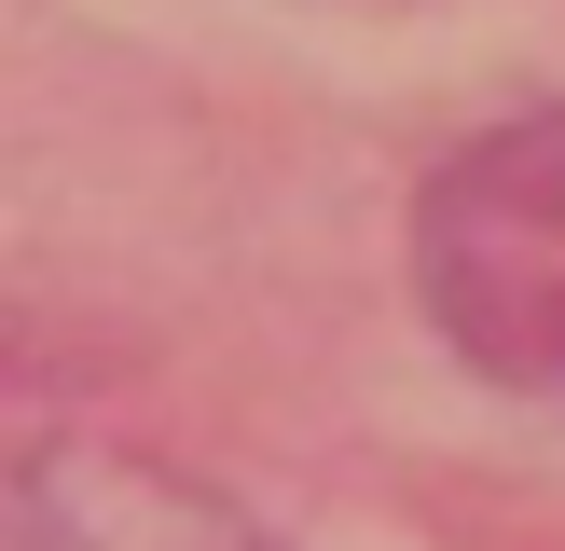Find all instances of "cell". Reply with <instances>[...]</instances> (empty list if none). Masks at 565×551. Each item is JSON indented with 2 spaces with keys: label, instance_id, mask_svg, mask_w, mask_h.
Wrapping results in <instances>:
<instances>
[{
  "label": "cell",
  "instance_id": "cell-1",
  "mask_svg": "<svg viewBox=\"0 0 565 551\" xmlns=\"http://www.w3.org/2000/svg\"><path fill=\"white\" fill-rule=\"evenodd\" d=\"M414 290L497 386H565V110L483 125L414 193Z\"/></svg>",
  "mask_w": 565,
  "mask_h": 551
},
{
  "label": "cell",
  "instance_id": "cell-2",
  "mask_svg": "<svg viewBox=\"0 0 565 551\" xmlns=\"http://www.w3.org/2000/svg\"><path fill=\"white\" fill-rule=\"evenodd\" d=\"M0 551H263L207 483H166L138 455H0Z\"/></svg>",
  "mask_w": 565,
  "mask_h": 551
}]
</instances>
